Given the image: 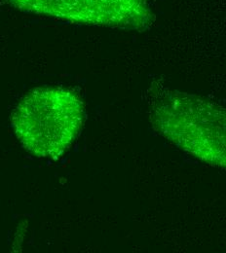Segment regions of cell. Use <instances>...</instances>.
<instances>
[{"label":"cell","instance_id":"obj_2","mask_svg":"<svg viewBox=\"0 0 226 253\" xmlns=\"http://www.w3.org/2000/svg\"><path fill=\"white\" fill-rule=\"evenodd\" d=\"M14 8L71 23L144 30L154 14L146 0H7Z\"/></svg>","mask_w":226,"mask_h":253},{"label":"cell","instance_id":"obj_1","mask_svg":"<svg viewBox=\"0 0 226 253\" xmlns=\"http://www.w3.org/2000/svg\"><path fill=\"white\" fill-rule=\"evenodd\" d=\"M83 118L84 107L78 95L60 87H42L19 103L12 115V126L30 153L58 159L77 136Z\"/></svg>","mask_w":226,"mask_h":253}]
</instances>
